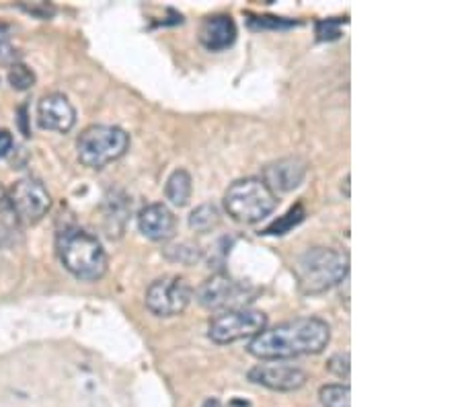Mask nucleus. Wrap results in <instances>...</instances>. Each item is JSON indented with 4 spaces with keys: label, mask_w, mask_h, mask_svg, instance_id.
Masks as SVG:
<instances>
[{
    "label": "nucleus",
    "mask_w": 462,
    "mask_h": 407,
    "mask_svg": "<svg viewBox=\"0 0 462 407\" xmlns=\"http://www.w3.org/2000/svg\"><path fill=\"white\" fill-rule=\"evenodd\" d=\"M58 257L74 278L95 282L107 272V254L101 241L85 228H64L58 235Z\"/></svg>",
    "instance_id": "nucleus-2"
},
{
    "label": "nucleus",
    "mask_w": 462,
    "mask_h": 407,
    "mask_svg": "<svg viewBox=\"0 0 462 407\" xmlns=\"http://www.w3.org/2000/svg\"><path fill=\"white\" fill-rule=\"evenodd\" d=\"M278 198L259 177H245L230 183L225 194V208L236 222L253 225L275 210Z\"/></svg>",
    "instance_id": "nucleus-4"
},
{
    "label": "nucleus",
    "mask_w": 462,
    "mask_h": 407,
    "mask_svg": "<svg viewBox=\"0 0 462 407\" xmlns=\"http://www.w3.org/2000/svg\"><path fill=\"white\" fill-rule=\"evenodd\" d=\"M249 381L261 384V387L273 389V391H296L307 384L309 376L302 368L280 365V362H272V365H257L249 370Z\"/></svg>",
    "instance_id": "nucleus-10"
},
{
    "label": "nucleus",
    "mask_w": 462,
    "mask_h": 407,
    "mask_svg": "<svg viewBox=\"0 0 462 407\" xmlns=\"http://www.w3.org/2000/svg\"><path fill=\"white\" fill-rule=\"evenodd\" d=\"M307 177V162L298 157L280 159L265 167L263 181L273 194L275 191H292Z\"/></svg>",
    "instance_id": "nucleus-12"
},
{
    "label": "nucleus",
    "mask_w": 462,
    "mask_h": 407,
    "mask_svg": "<svg viewBox=\"0 0 462 407\" xmlns=\"http://www.w3.org/2000/svg\"><path fill=\"white\" fill-rule=\"evenodd\" d=\"M251 27H259V29H288V27H296V21H288L282 17H272V14H263V17H253L249 19Z\"/></svg>",
    "instance_id": "nucleus-22"
},
{
    "label": "nucleus",
    "mask_w": 462,
    "mask_h": 407,
    "mask_svg": "<svg viewBox=\"0 0 462 407\" xmlns=\"http://www.w3.org/2000/svg\"><path fill=\"white\" fill-rule=\"evenodd\" d=\"M294 272L304 294H320L347 278L349 257L331 247H312L298 257Z\"/></svg>",
    "instance_id": "nucleus-3"
},
{
    "label": "nucleus",
    "mask_w": 462,
    "mask_h": 407,
    "mask_svg": "<svg viewBox=\"0 0 462 407\" xmlns=\"http://www.w3.org/2000/svg\"><path fill=\"white\" fill-rule=\"evenodd\" d=\"M191 175L185 171V169H177V171L171 173V177L167 180V185H165V196L167 199L173 206H185L189 202L191 198Z\"/></svg>",
    "instance_id": "nucleus-15"
},
{
    "label": "nucleus",
    "mask_w": 462,
    "mask_h": 407,
    "mask_svg": "<svg viewBox=\"0 0 462 407\" xmlns=\"http://www.w3.org/2000/svg\"><path fill=\"white\" fill-rule=\"evenodd\" d=\"M204 407H222V403L218 402V399H208V402L204 403Z\"/></svg>",
    "instance_id": "nucleus-26"
},
{
    "label": "nucleus",
    "mask_w": 462,
    "mask_h": 407,
    "mask_svg": "<svg viewBox=\"0 0 462 407\" xmlns=\"http://www.w3.org/2000/svg\"><path fill=\"white\" fill-rule=\"evenodd\" d=\"M13 144H14V140H13L11 132L9 130H0V159L6 157V154L13 151Z\"/></svg>",
    "instance_id": "nucleus-25"
},
{
    "label": "nucleus",
    "mask_w": 462,
    "mask_h": 407,
    "mask_svg": "<svg viewBox=\"0 0 462 407\" xmlns=\"http://www.w3.org/2000/svg\"><path fill=\"white\" fill-rule=\"evenodd\" d=\"M329 370L333 375H337V376H341V379H344V376H347L349 375V354L346 352H339V354H335V356L329 360Z\"/></svg>",
    "instance_id": "nucleus-24"
},
{
    "label": "nucleus",
    "mask_w": 462,
    "mask_h": 407,
    "mask_svg": "<svg viewBox=\"0 0 462 407\" xmlns=\"http://www.w3.org/2000/svg\"><path fill=\"white\" fill-rule=\"evenodd\" d=\"M339 27H341V21H333V19L319 21V23H317V37H319V40H337L339 33H341Z\"/></svg>",
    "instance_id": "nucleus-23"
},
{
    "label": "nucleus",
    "mask_w": 462,
    "mask_h": 407,
    "mask_svg": "<svg viewBox=\"0 0 462 407\" xmlns=\"http://www.w3.org/2000/svg\"><path fill=\"white\" fill-rule=\"evenodd\" d=\"M198 301L212 310L245 309V302L253 301V291L226 273H216L199 286Z\"/></svg>",
    "instance_id": "nucleus-9"
},
{
    "label": "nucleus",
    "mask_w": 462,
    "mask_h": 407,
    "mask_svg": "<svg viewBox=\"0 0 462 407\" xmlns=\"http://www.w3.org/2000/svg\"><path fill=\"white\" fill-rule=\"evenodd\" d=\"M236 23L230 14H214L199 27V42L210 51H222L236 42Z\"/></svg>",
    "instance_id": "nucleus-14"
},
{
    "label": "nucleus",
    "mask_w": 462,
    "mask_h": 407,
    "mask_svg": "<svg viewBox=\"0 0 462 407\" xmlns=\"http://www.w3.org/2000/svg\"><path fill=\"white\" fill-rule=\"evenodd\" d=\"M6 206H9L17 222L35 225V222H40L48 214L51 196L40 180L23 177V180L13 183L9 196H6Z\"/></svg>",
    "instance_id": "nucleus-7"
},
{
    "label": "nucleus",
    "mask_w": 462,
    "mask_h": 407,
    "mask_svg": "<svg viewBox=\"0 0 462 407\" xmlns=\"http://www.w3.org/2000/svg\"><path fill=\"white\" fill-rule=\"evenodd\" d=\"M13 222H17L13 217L9 206H6V199L0 204V249L11 243V233H13Z\"/></svg>",
    "instance_id": "nucleus-21"
},
{
    "label": "nucleus",
    "mask_w": 462,
    "mask_h": 407,
    "mask_svg": "<svg viewBox=\"0 0 462 407\" xmlns=\"http://www.w3.org/2000/svg\"><path fill=\"white\" fill-rule=\"evenodd\" d=\"M267 317L257 309H233L216 315L208 336L216 344H233L245 338H255L265 329Z\"/></svg>",
    "instance_id": "nucleus-6"
},
{
    "label": "nucleus",
    "mask_w": 462,
    "mask_h": 407,
    "mask_svg": "<svg viewBox=\"0 0 462 407\" xmlns=\"http://www.w3.org/2000/svg\"><path fill=\"white\" fill-rule=\"evenodd\" d=\"M37 122L43 130L70 132L72 125L77 124V111L64 95L51 93L42 97L40 106H37Z\"/></svg>",
    "instance_id": "nucleus-11"
},
{
    "label": "nucleus",
    "mask_w": 462,
    "mask_h": 407,
    "mask_svg": "<svg viewBox=\"0 0 462 407\" xmlns=\"http://www.w3.org/2000/svg\"><path fill=\"white\" fill-rule=\"evenodd\" d=\"M19 54L11 43V27L0 23V64H17Z\"/></svg>",
    "instance_id": "nucleus-19"
},
{
    "label": "nucleus",
    "mask_w": 462,
    "mask_h": 407,
    "mask_svg": "<svg viewBox=\"0 0 462 407\" xmlns=\"http://www.w3.org/2000/svg\"><path fill=\"white\" fill-rule=\"evenodd\" d=\"M9 80L14 88H19V91H25V88L33 87L35 83V74L27 69L25 64H13L11 70H9Z\"/></svg>",
    "instance_id": "nucleus-20"
},
{
    "label": "nucleus",
    "mask_w": 462,
    "mask_h": 407,
    "mask_svg": "<svg viewBox=\"0 0 462 407\" xmlns=\"http://www.w3.org/2000/svg\"><path fill=\"white\" fill-rule=\"evenodd\" d=\"M130 148L128 132L117 125H91L79 136V161L85 167L103 169L109 162L124 157Z\"/></svg>",
    "instance_id": "nucleus-5"
},
{
    "label": "nucleus",
    "mask_w": 462,
    "mask_h": 407,
    "mask_svg": "<svg viewBox=\"0 0 462 407\" xmlns=\"http://www.w3.org/2000/svg\"><path fill=\"white\" fill-rule=\"evenodd\" d=\"M218 222H220V212L214 204L198 206V208L193 210L189 217V227L196 228L198 233L212 231L214 227H218Z\"/></svg>",
    "instance_id": "nucleus-17"
},
{
    "label": "nucleus",
    "mask_w": 462,
    "mask_h": 407,
    "mask_svg": "<svg viewBox=\"0 0 462 407\" xmlns=\"http://www.w3.org/2000/svg\"><path fill=\"white\" fill-rule=\"evenodd\" d=\"M302 218H304V210H302V206L298 204L286 214L284 218L275 220L270 228H265V235H284V233L290 231V228L296 227Z\"/></svg>",
    "instance_id": "nucleus-18"
},
{
    "label": "nucleus",
    "mask_w": 462,
    "mask_h": 407,
    "mask_svg": "<svg viewBox=\"0 0 462 407\" xmlns=\"http://www.w3.org/2000/svg\"><path fill=\"white\" fill-rule=\"evenodd\" d=\"M138 227L151 241H167L175 235L177 220L165 204H148L138 214Z\"/></svg>",
    "instance_id": "nucleus-13"
},
{
    "label": "nucleus",
    "mask_w": 462,
    "mask_h": 407,
    "mask_svg": "<svg viewBox=\"0 0 462 407\" xmlns=\"http://www.w3.org/2000/svg\"><path fill=\"white\" fill-rule=\"evenodd\" d=\"M352 391H349L347 384H325L319 391V399L323 407H352Z\"/></svg>",
    "instance_id": "nucleus-16"
},
{
    "label": "nucleus",
    "mask_w": 462,
    "mask_h": 407,
    "mask_svg": "<svg viewBox=\"0 0 462 407\" xmlns=\"http://www.w3.org/2000/svg\"><path fill=\"white\" fill-rule=\"evenodd\" d=\"M329 342V323L319 317H298V319L261 331L249 342V354L259 360H284L319 354Z\"/></svg>",
    "instance_id": "nucleus-1"
},
{
    "label": "nucleus",
    "mask_w": 462,
    "mask_h": 407,
    "mask_svg": "<svg viewBox=\"0 0 462 407\" xmlns=\"http://www.w3.org/2000/svg\"><path fill=\"white\" fill-rule=\"evenodd\" d=\"M193 291L181 276H165L154 280L146 291V307L156 317H175L188 309Z\"/></svg>",
    "instance_id": "nucleus-8"
}]
</instances>
